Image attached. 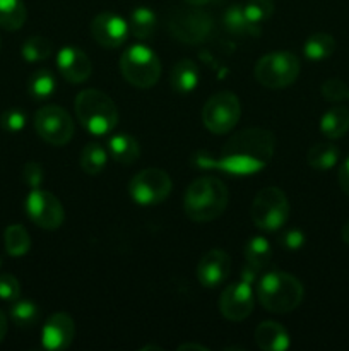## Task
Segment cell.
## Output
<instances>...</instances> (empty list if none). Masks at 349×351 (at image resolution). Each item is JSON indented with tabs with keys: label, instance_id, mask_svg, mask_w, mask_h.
<instances>
[{
	"label": "cell",
	"instance_id": "6da1fadb",
	"mask_svg": "<svg viewBox=\"0 0 349 351\" xmlns=\"http://www.w3.org/2000/svg\"><path fill=\"white\" fill-rule=\"evenodd\" d=\"M276 149V137L270 130L245 129L233 134L222 146L218 158L207 153H198L194 163L202 168L224 171L228 175H253L270 163Z\"/></svg>",
	"mask_w": 349,
	"mask_h": 351
},
{
	"label": "cell",
	"instance_id": "7a4b0ae2",
	"mask_svg": "<svg viewBox=\"0 0 349 351\" xmlns=\"http://www.w3.org/2000/svg\"><path fill=\"white\" fill-rule=\"evenodd\" d=\"M228 201L229 192L224 182L212 175H205L188 185L183 197V209L192 221L207 223L224 213Z\"/></svg>",
	"mask_w": 349,
	"mask_h": 351
},
{
	"label": "cell",
	"instance_id": "3957f363",
	"mask_svg": "<svg viewBox=\"0 0 349 351\" xmlns=\"http://www.w3.org/2000/svg\"><path fill=\"white\" fill-rule=\"evenodd\" d=\"M305 297L303 285L293 274L272 271L257 285V298L266 311L274 314L293 312Z\"/></svg>",
	"mask_w": 349,
	"mask_h": 351
},
{
	"label": "cell",
	"instance_id": "277c9868",
	"mask_svg": "<svg viewBox=\"0 0 349 351\" xmlns=\"http://www.w3.org/2000/svg\"><path fill=\"white\" fill-rule=\"evenodd\" d=\"M75 115L81 125L94 136L112 132L118 122V108L106 93L99 89H84L75 96Z\"/></svg>",
	"mask_w": 349,
	"mask_h": 351
},
{
	"label": "cell",
	"instance_id": "5b68a950",
	"mask_svg": "<svg viewBox=\"0 0 349 351\" xmlns=\"http://www.w3.org/2000/svg\"><path fill=\"white\" fill-rule=\"evenodd\" d=\"M120 72L129 84L139 89L153 88L161 75V62L146 45H132L120 57Z\"/></svg>",
	"mask_w": 349,
	"mask_h": 351
},
{
	"label": "cell",
	"instance_id": "8992f818",
	"mask_svg": "<svg viewBox=\"0 0 349 351\" xmlns=\"http://www.w3.org/2000/svg\"><path fill=\"white\" fill-rule=\"evenodd\" d=\"M168 31L174 40L188 45H198L209 40L214 31L211 14L197 5L178 7L168 19Z\"/></svg>",
	"mask_w": 349,
	"mask_h": 351
},
{
	"label": "cell",
	"instance_id": "52a82bcc",
	"mask_svg": "<svg viewBox=\"0 0 349 351\" xmlns=\"http://www.w3.org/2000/svg\"><path fill=\"white\" fill-rule=\"evenodd\" d=\"M250 216L262 232H277L289 218V202L286 194L277 187H266L255 195Z\"/></svg>",
	"mask_w": 349,
	"mask_h": 351
},
{
	"label": "cell",
	"instance_id": "ba28073f",
	"mask_svg": "<svg viewBox=\"0 0 349 351\" xmlns=\"http://www.w3.org/2000/svg\"><path fill=\"white\" fill-rule=\"evenodd\" d=\"M257 82L269 89H281L293 84L300 75V60L291 51H272L255 64Z\"/></svg>",
	"mask_w": 349,
	"mask_h": 351
},
{
	"label": "cell",
	"instance_id": "9c48e42d",
	"mask_svg": "<svg viewBox=\"0 0 349 351\" xmlns=\"http://www.w3.org/2000/svg\"><path fill=\"white\" fill-rule=\"evenodd\" d=\"M242 117V105L235 93L221 91L212 95L205 101L204 110H202V122L207 127L209 132L222 134L231 132L240 122Z\"/></svg>",
	"mask_w": 349,
	"mask_h": 351
},
{
	"label": "cell",
	"instance_id": "30bf717a",
	"mask_svg": "<svg viewBox=\"0 0 349 351\" xmlns=\"http://www.w3.org/2000/svg\"><path fill=\"white\" fill-rule=\"evenodd\" d=\"M36 134L51 146H65L74 136V120L65 108L44 105L34 115Z\"/></svg>",
	"mask_w": 349,
	"mask_h": 351
},
{
	"label": "cell",
	"instance_id": "8fae6325",
	"mask_svg": "<svg viewBox=\"0 0 349 351\" xmlns=\"http://www.w3.org/2000/svg\"><path fill=\"white\" fill-rule=\"evenodd\" d=\"M171 192L170 175L159 168L140 170L129 184V194L137 204L156 206L168 199Z\"/></svg>",
	"mask_w": 349,
	"mask_h": 351
},
{
	"label": "cell",
	"instance_id": "7c38bea8",
	"mask_svg": "<svg viewBox=\"0 0 349 351\" xmlns=\"http://www.w3.org/2000/svg\"><path fill=\"white\" fill-rule=\"evenodd\" d=\"M26 213L31 221L43 230L60 228L65 211L57 195L41 189H31L26 199Z\"/></svg>",
	"mask_w": 349,
	"mask_h": 351
},
{
	"label": "cell",
	"instance_id": "4fadbf2b",
	"mask_svg": "<svg viewBox=\"0 0 349 351\" xmlns=\"http://www.w3.org/2000/svg\"><path fill=\"white\" fill-rule=\"evenodd\" d=\"M253 305H255V297H253L252 281L246 278L228 285L219 298V311L228 321L233 322L245 321L253 312Z\"/></svg>",
	"mask_w": 349,
	"mask_h": 351
},
{
	"label": "cell",
	"instance_id": "5bb4252c",
	"mask_svg": "<svg viewBox=\"0 0 349 351\" xmlns=\"http://www.w3.org/2000/svg\"><path fill=\"white\" fill-rule=\"evenodd\" d=\"M129 23L113 12H101L91 21V34L101 47L116 48L129 36Z\"/></svg>",
	"mask_w": 349,
	"mask_h": 351
},
{
	"label": "cell",
	"instance_id": "9a60e30c",
	"mask_svg": "<svg viewBox=\"0 0 349 351\" xmlns=\"http://www.w3.org/2000/svg\"><path fill=\"white\" fill-rule=\"evenodd\" d=\"M229 273H231V257L224 250L212 249L198 261L197 280L202 287H219L228 280Z\"/></svg>",
	"mask_w": 349,
	"mask_h": 351
},
{
	"label": "cell",
	"instance_id": "2e32d148",
	"mask_svg": "<svg viewBox=\"0 0 349 351\" xmlns=\"http://www.w3.org/2000/svg\"><path fill=\"white\" fill-rule=\"evenodd\" d=\"M75 336L74 319L65 312H57L50 315L43 326L41 332V341L43 346L50 351L65 350L72 345Z\"/></svg>",
	"mask_w": 349,
	"mask_h": 351
},
{
	"label": "cell",
	"instance_id": "e0dca14e",
	"mask_svg": "<svg viewBox=\"0 0 349 351\" xmlns=\"http://www.w3.org/2000/svg\"><path fill=\"white\" fill-rule=\"evenodd\" d=\"M58 71L62 77L70 84H81L88 81L92 72V64L88 55L75 47H65L58 51L57 57Z\"/></svg>",
	"mask_w": 349,
	"mask_h": 351
},
{
	"label": "cell",
	"instance_id": "ac0fdd59",
	"mask_svg": "<svg viewBox=\"0 0 349 351\" xmlns=\"http://www.w3.org/2000/svg\"><path fill=\"white\" fill-rule=\"evenodd\" d=\"M255 343L263 351H284L289 348V335L274 321H266L255 329Z\"/></svg>",
	"mask_w": 349,
	"mask_h": 351
},
{
	"label": "cell",
	"instance_id": "d6986e66",
	"mask_svg": "<svg viewBox=\"0 0 349 351\" xmlns=\"http://www.w3.org/2000/svg\"><path fill=\"white\" fill-rule=\"evenodd\" d=\"M170 84L173 91H177L178 95H188V93L194 91L198 86L197 64L194 60H188V58L177 62L174 67L171 69Z\"/></svg>",
	"mask_w": 349,
	"mask_h": 351
},
{
	"label": "cell",
	"instance_id": "ffe728a7",
	"mask_svg": "<svg viewBox=\"0 0 349 351\" xmlns=\"http://www.w3.org/2000/svg\"><path fill=\"white\" fill-rule=\"evenodd\" d=\"M320 130L327 139H341L349 130V110L346 106H332L322 115Z\"/></svg>",
	"mask_w": 349,
	"mask_h": 351
},
{
	"label": "cell",
	"instance_id": "44dd1931",
	"mask_svg": "<svg viewBox=\"0 0 349 351\" xmlns=\"http://www.w3.org/2000/svg\"><path fill=\"white\" fill-rule=\"evenodd\" d=\"M109 154L116 163L132 165L140 158V146L137 139L127 136V134H118L113 136L108 143Z\"/></svg>",
	"mask_w": 349,
	"mask_h": 351
},
{
	"label": "cell",
	"instance_id": "7402d4cb",
	"mask_svg": "<svg viewBox=\"0 0 349 351\" xmlns=\"http://www.w3.org/2000/svg\"><path fill=\"white\" fill-rule=\"evenodd\" d=\"M270 256H272V249H270V243L267 242V239L253 237L245 245V267H248L255 274L260 273L270 263Z\"/></svg>",
	"mask_w": 349,
	"mask_h": 351
},
{
	"label": "cell",
	"instance_id": "603a6c76",
	"mask_svg": "<svg viewBox=\"0 0 349 351\" xmlns=\"http://www.w3.org/2000/svg\"><path fill=\"white\" fill-rule=\"evenodd\" d=\"M157 26V17L149 7H137L132 10L129 19V31L137 40H147L154 34Z\"/></svg>",
	"mask_w": 349,
	"mask_h": 351
},
{
	"label": "cell",
	"instance_id": "cb8c5ba5",
	"mask_svg": "<svg viewBox=\"0 0 349 351\" xmlns=\"http://www.w3.org/2000/svg\"><path fill=\"white\" fill-rule=\"evenodd\" d=\"M224 27L235 36H257L259 34V26L250 23L245 16L243 5H231L222 16Z\"/></svg>",
	"mask_w": 349,
	"mask_h": 351
},
{
	"label": "cell",
	"instance_id": "d4e9b609",
	"mask_svg": "<svg viewBox=\"0 0 349 351\" xmlns=\"http://www.w3.org/2000/svg\"><path fill=\"white\" fill-rule=\"evenodd\" d=\"M26 5L23 0H0V27L17 31L26 23Z\"/></svg>",
	"mask_w": 349,
	"mask_h": 351
},
{
	"label": "cell",
	"instance_id": "484cf974",
	"mask_svg": "<svg viewBox=\"0 0 349 351\" xmlns=\"http://www.w3.org/2000/svg\"><path fill=\"white\" fill-rule=\"evenodd\" d=\"M339 156H341V151H339L337 146L328 143H320L308 149L307 161L315 170H331L332 167L337 165Z\"/></svg>",
	"mask_w": 349,
	"mask_h": 351
},
{
	"label": "cell",
	"instance_id": "4316f807",
	"mask_svg": "<svg viewBox=\"0 0 349 351\" xmlns=\"http://www.w3.org/2000/svg\"><path fill=\"white\" fill-rule=\"evenodd\" d=\"M3 245H5V252L10 257L26 256L31 247L29 233L23 225L7 226L5 233H3Z\"/></svg>",
	"mask_w": 349,
	"mask_h": 351
},
{
	"label": "cell",
	"instance_id": "83f0119b",
	"mask_svg": "<svg viewBox=\"0 0 349 351\" xmlns=\"http://www.w3.org/2000/svg\"><path fill=\"white\" fill-rule=\"evenodd\" d=\"M335 50V40L328 33H315L305 41L303 51L308 60H324L328 58Z\"/></svg>",
	"mask_w": 349,
	"mask_h": 351
},
{
	"label": "cell",
	"instance_id": "f1b7e54d",
	"mask_svg": "<svg viewBox=\"0 0 349 351\" xmlns=\"http://www.w3.org/2000/svg\"><path fill=\"white\" fill-rule=\"evenodd\" d=\"M106 161H108V153L105 147L98 143H89L82 149L79 163L88 175H98L105 170Z\"/></svg>",
	"mask_w": 349,
	"mask_h": 351
},
{
	"label": "cell",
	"instance_id": "f546056e",
	"mask_svg": "<svg viewBox=\"0 0 349 351\" xmlns=\"http://www.w3.org/2000/svg\"><path fill=\"white\" fill-rule=\"evenodd\" d=\"M10 319L17 328H33L40 321V308L29 300H16L10 308Z\"/></svg>",
	"mask_w": 349,
	"mask_h": 351
},
{
	"label": "cell",
	"instance_id": "4dcf8cb0",
	"mask_svg": "<svg viewBox=\"0 0 349 351\" xmlns=\"http://www.w3.org/2000/svg\"><path fill=\"white\" fill-rule=\"evenodd\" d=\"M55 86H57L55 75L50 71H47V69H40V71L33 72L29 82H27L29 95L36 99H44L53 95Z\"/></svg>",
	"mask_w": 349,
	"mask_h": 351
},
{
	"label": "cell",
	"instance_id": "1f68e13d",
	"mask_svg": "<svg viewBox=\"0 0 349 351\" xmlns=\"http://www.w3.org/2000/svg\"><path fill=\"white\" fill-rule=\"evenodd\" d=\"M53 51V43L44 36H31L24 41L21 53L27 62L47 60Z\"/></svg>",
	"mask_w": 349,
	"mask_h": 351
},
{
	"label": "cell",
	"instance_id": "d6a6232c",
	"mask_svg": "<svg viewBox=\"0 0 349 351\" xmlns=\"http://www.w3.org/2000/svg\"><path fill=\"white\" fill-rule=\"evenodd\" d=\"M243 10H245V16L250 23L260 26L272 16L274 2L272 0H248L243 5Z\"/></svg>",
	"mask_w": 349,
	"mask_h": 351
},
{
	"label": "cell",
	"instance_id": "836d02e7",
	"mask_svg": "<svg viewBox=\"0 0 349 351\" xmlns=\"http://www.w3.org/2000/svg\"><path fill=\"white\" fill-rule=\"evenodd\" d=\"M322 96H324L327 101L339 103L342 99H346L349 96V88L342 79L339 77H331L322 84Z\"/></svg>",
	"mask_w": 349,
	"mask_h": 351
},
{
	"label": "cell",
	"instance_id": "e575fe53",
	"mask_svg": "<svg viewBox=\"0 0 349 351\" xmlns=\"http://www.w3.org/2000/svg\"><path fill=\"white\" fill-rule=\"evenodd\" d=\"M0 125H2V129L5 130V132H21V130L24 129V125H26V113L21 112V110L17 108L5 110V112L2 113V117H0Z\"/></svg>",
	"mask_w": 349,
	"mask_h": 351
},
{
	"label": "cell",
	"instance_id": "d590c367",
	"mask_svg": "<svg viewBox=\"0 0 349 351\" xmlns=\"http://www.w3.org/2000/svg\"><path fill=\"white\" fill-rule=\"evenodd\" d=\"M21 297V285L12 274H0V300L16 302Z\"/></svg>",
	"mask_w": 349,
	"mask_h": 351
},
{
	"label": "cell",
	"instance_id": "8d00e7d4",
	"mask_svg": "<svg viewBox=\"0 0 349 351\" xmlns=\"http://www.w3.org/2000/svg\"><path fill=\"white\" fill-rule=\"evenodd\" d=\"M23 178L27 187L40 189L41 182H43V168H41V165L36 163V161H27L24 165Z\"/></svg>",
	"mask_w": 349,
	"mask_h": 351
},
{
	"label": "cell",
	"instance_id": "74e56055",
	"mask_svg": "<svg viewBox=\"0 0 349 351\" xmlns=\"http://www.w3.org/2000/svg\"><path fill=\"white\" fill-rule=\"evenodd\" d=\"M283 245H286L291 250L301 249L305 245V233L298 228L287 230L283 237Z\"/></svg>",
	"mask_w": 349,
	"mask_h": 351
},
{
	"label": "cell",
	"instance_id": "f35d334b",
	"mask_svg": "<svg viewBox=\"0 0 349 351\" xmlns=\"http://www.w3.org/2000/svg\"><path fill=\"white\" fill-rule=\"evenodd\" d=\"M337 180H339V185H341L342 192L349 195V158H346V160L341 163V167H339Z\"/></svg>",
	"mask_w": 349,
	"mask_h": 351
},
{
	"label": "cell",
	"instance_id": "ab89813d",
	"mask_svg": "<svg viewBox=\"0 0 349 351\" xmlns=\"http://www.w3.org/2000/svg\"><path fill=\"white\" fill-rule=\"evenodd\" d=\"M7 335V317L2 311H0V343L3 341Z\"/></svg>",
	"mask_w": 349,
	"mask_h": 351
},
{
	"label": "cell",
	"instance_id": "60d3db41",
	"mask_svg": "<svg viewBox=\"0 0 349 351\" xmlns=\"http://www.w3.org/2000/svg\"><path fill=\"white\" fill-rule=\"evenodd\" d=\"M180 351H183V350H197V351H207V348H205V346H202V345H194V343H187V345H181L180 348H178Z\"/></svg>",
	"mask_w": 349,
	"mask_h": 351
},
{
	"label": "cell",
	"instance_id": "b9f144b4",
	"mask_svg": "<svg viewBox=\"0 0 349 351\" xmlns=\"http://www.w3.org/2000/svg\"><path fill=\"white\" fill-rule=\"evenodd\" d=\"M341 237H342V240H344V243H348V245H349V221L346 223L344 226H342Z\"/></svg>",
	"mask_w": 349,
	"mask_h": 351
},
{
	"label": "cell",
	"instance_id": "7bdbcfd3",
	"mask_svg": "<svg viewBox=\"0 0 349 351\" xmlns=\"http://www.w3.org/2000/svg\"><path fill=\"white\" fill-rule=\"evenodd\" d=\"M183 2H187L188 5H205V3L212 2V0H183Z\"/></svg>",
	"mask_w": 349,
	"mask_h": 351
},
{
	"label": "cell",
	"instance_id": "ee69618b",
	"mask_svg": "<svg viewBox=\"0 0 349 351\" xmlns=\"http://www.w3.org/2000/svg\"><path fill=\"white\" fill-rule=\"evenodd\" d=\"M0 266H2V261H0Z\"/></svg>",
	"mask_w": 349,
	"mask_h": 351
},
{
	"label": "cell",
	"instance_id": "f6af8a7d",
	"mask_svg": "<svg viewBox=\"0 0 349 351\" xmlns=\"http://www.w3.org/2000/svg\"><path fill=\"white\" fill-rule=\"evenodd\" d=\"M0 45H2V41H0Z\"/></svg>",
	"mask_w": 349,
	"mask_h": 351
}]
</instances>
